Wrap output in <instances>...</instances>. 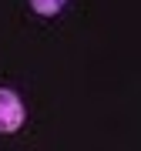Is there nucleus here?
<instances>
[{
  "label": "nucleus",
  "instance_id": "obj_1",
  "mask_svg": "<svg viewBox=\"0 0 141 151\" xmlns=\"http://www.w3.org/2000/svg\"><path fill=\"white\" fill-rule=\"evenodd\" d=\"M20 124H24V101L14 91L0 87V131L10 134V131H17Z\"/></svg>",
  "mask_w": 141,
  "mask_h": 151
},
{
  "label": "nucleus",
  "instance_id": "obj_2",
  "mask_svg": "<svg viewBox=\"0 0 141 151\" xmlns=\"http://www.w3.org/2000/svg\"><path fill=\"white\" fill-rule=\"evenodd\" d=\"M67 0H30V7H34V14H40V17H54L60 14V7H64Z\"/></svg>",
  "mask_w": 141,
  "mask_h": 151
}]
</instances>
